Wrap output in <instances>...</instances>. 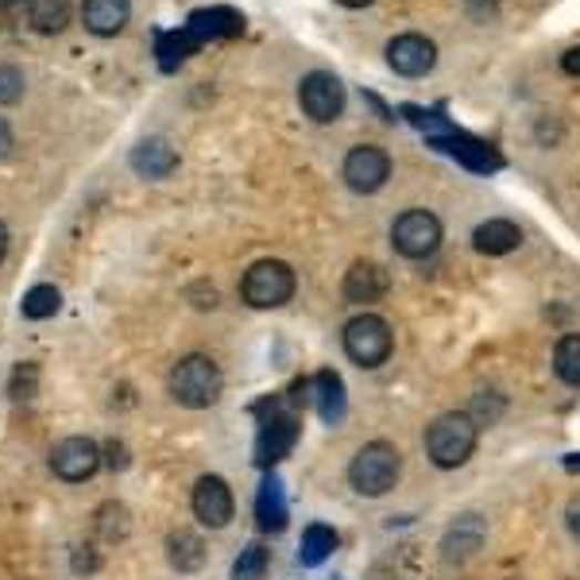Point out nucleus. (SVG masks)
<instances>
[{"mask_svg": "<svg viewBox=\"0 0 580 580\" xmlns=\"http://www.w3.org/2000/svg\"><path fill=\"white\" fill-rule=\"evenodd\" d=\"M476 445H480V422L468 411H445L426 426V457L442 473L468 465Z\"/></svg>", "mask_w": 580, "mask_h": 580, "instance_id": "nucleus-1", "label": "nucleus"}, {"mask_svg": "<svg viewBox=\"0 0 580 580\" xmlns=\"http://www.w3.org/2000/svg\"><path fill=\"white\" fill-rule=\"evenodd\" d=\"M167 391L178 406H186V411H209V406L221 398L225 375H221V367H217L214 356H206V352H190V356H183L175 367H170Z\"/></svg>", "mask_w": 580, "mask_h": 580, "instance_id": "nucleus-2", "label": "nucleus"}, {"mask_svg": "<svg viewBox=\"0 0 580 580\" xmlns=\"http://www.w3.org/2000/svg\"><path fill=\"white\" fill-rule=\"evenodd\" d=\"M398 476H403V453H398L395 442H383V437L360 445L356 457L349 460V484L364 499L387 496L398 484Z\"/></svg>", "mask_w": 580, "mask_h": 580, "instance_id": "nucleus-3", "label": "nucleus"}, {"mask_svg": "<svg viewBox=\"0 0 580 580\" xmlns=\"http://www.w3.org/2000/svg\"><path fill=\"white\" fill-rule=\"evenodd\" d=\"M341 349H344V356H349L356 367L375 372V367L387 364L391 352H395V333H391V321L380 318V313H372V310L356 313V318L344 321Z\"/></svg>", "mask_w": 580, "mask_h": 580, "instance_id": "nucleus-4", "label": "nucleus"}, {"mask_svg": "<svg viewBox=\"0 0 580 580\" xmlns=\"http://www.w3.org/2000/svg\"><path fill=\"white\" fill-rule=\"evenodd\" d=\"M442 240H445V225L434 209H422L411 206L391 221V248H395L403 260H434L442 252Z\"/></svg>", "mask_w": 580, "mask_h": 580, "instance_id": "nucleus-5", "label": "nucleus"}, {"mask_svg": "<svg viewBox=\"0 0 580 580\" xmlns=\"http://www.w3.org/2000/svg\"><path fill=\"white\" fill-rule=\"evenodd\" d=\"M298 276L287 260H256L240 279V298L252 310H279L294 298Z\"/></svg>", "mask_w": 580, "mask_h": 580, "instance_id": "nucleus-6", "label": "nucleus"}, {"mask_svg": "<svg viewBox=\"0 0 580 580\" xmlns=\"http://www.w3.org/2000/svg\"><path fill=\"white\" fill-rule=\"evenodd\" d=\"M349 105V90L333 70H310L298 77V108L313 124H336Z\"/></svg>", "mask_w": 580, "mask_h": 580, "instance_id": "nucleus-7", "label": "nucleus"}, {"mask_svg": "<svg viewBox=\"0 0 580 580\" xmlns=\"http://www.w3.org/2000/svg\"><path fill=\"white\" fill-rule=\"evenodd\" d=\"M341 178L352 194L372 198V194H380L383 186L391 183V155L383 152L380 144L349 147V155H344V163H341Z\"/></svg>", "mask_w": 580, "mask_h": 580, "instance_id": "nucleus-8", "label": "nucleus"}, {"mask_svg": "<svg viewBox=\"0 0 580 580\" xmlns=\"http://www.w3.org/2000/svg\"><path fill=\"white\" fill-rule=\"evenodd\" d=\"M387 66L395 70L398 77H426L434 74L437 66V43L422 31H403V35H391L387 46Z\"/></svg>", "mask_w": 580, "mask_h": 580, "instance_id": "nucleus-9", "label": "nucleus"}, {"mask_svg": "<svg viewBox=\"0 0 580 580\" xmlns=\"http://www.w3.org/2000/svg\"><path fill=\"white\" fill-rule=\"evenodd\" d=\"M271 411V418L260 422V442H256V465L260 468H271L279 465V460L287 457L290 449H294L298 442V418L294 411H287L279 398H271V403H263Z\"/></svg>", "mask_w": 580, "mask_h": 580, "instance_id": "nucleus-10", "label": "nucleus"}, {"mask_svg": "<svg viewBox=\"0 0 580 580\" xmlns=\"http://www.w3.org/2000/svg\"><path fill=\"white\" fill-rule=\"evenodd\" d=\"M190 507H194V519L209 530H225L237 515V499H232V488L225 476H201L194 484V496H190Z\"/></svg>", "mask_w": 580, "mask_h": 580, "instance_id": "nucleus-11", "label": "nucleus"}, {"mask_svg": "<svg viewBox=\"0 0 580 580\" xmlns=\"http://www.w3.org/2000/svg\"><path fill=\"white\" fill-rule=\"evenodd\" d=\"M101 445L93 437H66L51 449V473L66 484H82L90 480L101 468Z\"/></svg>", "mask_w": 580, "mask_h": 580, "instance_id": "nucleus-12", "label": "nucleus"}, {"mask_svg": "<svg viewBox=\"0 0 580 580\" xmlns=\"http://www.w3.org/2000/svg\"><path fill=\"white\" fill-rule=\"evenodd\" d=\"M387 290H391V276L380 268V263H375V260H356L349 271H344L341 298L349 305H372V302H380Z\"/></svg>", "mask_w": 580, "mask_h": 580, "instance_id": "nucleus-13", "label": "nucleus"}, {"mask_svg": "<svg viewBox=\"0 0 580 580\" xmlns=\"http://www.w3.org/2000/svg\"><path fill=\"white\" fill-rule=\"evenodd\" d=\"M132 20V0H82V23L90 35L113 39L128 28Z\"/></svg>", "mask_w": 580, "mask_h": 580, "instance_id": "nucleus-14", "label": "nucleus"}, {"mask_svg": "<svg viewBox=\"0 0 580 580\" xmlns=\"http://www.w3.org/2000/svg\"><path fill=\"white\" fill-rule=\"evenodd\" d=\"M128 163H132V170H136L139 178L159 183V178H167V175H175L178 170V152L167 144V139L152 136V139H139V144L132 147Z\"/></svg>", "mask_w": 580, "mask_h": 580, "instance_id": "nucleus-15", "label": "nucleus"}, {"mask_svg": "<svg viewBox=\"0 0 580 580\" xmlns=\"http://www.w3.org/2000/svg\"><path fill=\"white\" fill-rule=\"evenodd\" d=\"M522 245V229L507 217H491L473 229V248L480 256H511Z\"/></svg>", "mask_w": 580, "mask_h": 580, "instance_id": "nucleus-16", "label": "nucleus"}, {"mask_svg": "<svg viewBox=\"0 0 580 580\" xmlns=\"http://www.w3.org/2000/svg\"><path fill=\"white\" fill-rule=\"evenodd\" d=\"M484 546V519L480 515H460L442 538V558L445 561H468Z\"/></svg>", "mask_w": 580, "mask_h": 580, "instance_id": "nucleus-17", "label": "nucleus"}, {"mask_svg": "<svg viewBox=\"0 0 580 580\" xmlns=\"http://www.w3.org/2000/svg\"><path fill=\"white\" fill-rule=\"evenodd\" d=\"M256 522H260V530H268V535H279V530L287 527V496H283L279 476H268V480L260 484V496H256Z\"/></svg>", "mask_w": 580, "mask_h": 580, "instance_id": "nucleus-18", "label": "nucleus"}, {"mask_svg": "<svg viewBox=\"0 0 580 580\" xmlns=\"http://www.w3.org/2000/svg\"><path fill=\"white\" fill-rule=\"evenodd\" d=\"M167 561L178 573H198L206 566V542H201L194 530H175L167 538Z\"/></svg>", "mask_w": 580, "mask_h": 580, "instance_id": "nucleus-19", "label": "nucleus"}, {"mask_svg": "<svg viewBox=\"0 0 580 580\" xmlns=\"http://www.w3.org/2000/svg\"><path fill=\"white\" fill-rule=\"evenodd\" d=\"M313 403H318V414L333 426V422L344 418V383L336 372H318L313 375Z\"/></svg>", "mask_w": 580, "mask_h": 580, "instance_id": "nucleus-20", "label": "nucleus"}, {"mask_svg": "<svg viewBox=\"0 0 580 580\" xmlns=\"http://www.w3.org/2000/svg\"><path fill=\"white\" fill-rule=\"evenodd\" d=\"M336 550V530L325 527V522H313V527L302 530V546H298V561L305 569H318L321 561H329V553Z\"/></svg>", "mask_w": 580, "mask_h": 580, "instance_id": "nucleus-21", "label": "nucleus"}, {"mask_svg": "<svg viewBox=\"0 0 580 580\" xmlns=\"http://www.w3.org/2000/svg\"><path fill=\"white\" fill-rule=\"evenodd\" d=\"M553 375L569 387H580V333H566L553 344Z\"/></svg>", "mask_w": 580, "mask_h": 580, "instance_id": "nucleus-22", "label": "nucleus"}, {"mask_svg": "<svg viewBox=\"0 0 580 580\" xmlns=\"http://www.w3.org/2000/svg\"><path fill=\"white\" fill-rule=\"evenodd\" d=\"M70 23V0H31V28L39 35H59Z\"/></svg>", "mask_w": 580, "mask_h": 580, "instance_id": "nucleus-23", "label": "nucleus"}, {"mask_svg": "<svg viewBox=\"0 0 580 580\" xmlns=\"http://www.w3.org/2000/svg\"><path fill=\"white\" fill-rule=\"evenodd\" d=\"M59 305H62L59 287L39 283V287H31L28 294H23L20 313H23L28 321H46V318H54V313H59Z\"/></svg>", "mask_w": 580, "mask_h": 580, "instance_id": "nucleus-24", "label": "nucleus"}, {"mask_svg": "<svg viewBox=\"0 0 580 580\" xmlns=\"http://www.w3.org/2000/svg\"><path fill=\"white\" fill-rule=\"evenodd\" d=\"M97 538L101 542H124L128 538V507L121 504H105L97 511Z\"/></svg>", "mask_w": 580, "mask_h": 580, "instance_id": "nucleus-25", "label": "nucleus"}, {"mask_svg": "<svg viewBox=\"0 0 580 580\" xmlns=\"http://www.w3.org/2000/svg\"><path fill=\"white\" fill-rule=\"evenodd\" d=\"M263 573H268V550L263 546H248L232 561V580H263Z\"/></svg>", "mask_w": 580, "mask_h": 580, "instance_id": "nucleus-26", "label": "nucleus"}, {"mask_svg": "<svg viewBox=\"0 0 580 580\" xmlns=\"http://www.w3.org/2000/svg\"><path fill=\"white\" fill-rule=\"evenodd\" d=\"M23 70L12 62H0V105H15L23 97Z\"/></svg>", "mask_w": 580, "mask_h": 580, "instance_id": "nucleus-27", "label": "nucleus"}, {"mask_svg": "<svg viewBox=\"0 0 580 580\" xmlns=\"http://www.w3.org/2000/svg\"><path fill=\"white\" fill-rule=\"evenodd\" d=\"M460 4H465L476 20H491V15L499 12V0H460Z\"/></svg>", "mask_w": 580, "mask_h": 580, "instance_id": "nucleus-28", "label": "nucleus"}, {"mask_svg": "<svg viewBox=\"0 0 580 580\" xmlns=\"http://www.w3.org/2000/svg\"><path fill=\"white\" fill-rule=\"evenodd\" d=\"M566 527H569V535L580 542V491L569 499V507H566Z\"/></svg>", "mask_w": 580, "mask_h": 580, "instance_id": "nucleus-29", "label": "nucleus"}, {"mask_svg": "<svg viewBox=\"0 0 580 580\" xmlns=\"http://www.w3.org/2000/svg\"><path fill=\"white\" fill-rule=\"evenodd\" d=\"M82 550L85 553H74V569H77V573H93V569L101 566V558L93 553V546H82Z\"/></svg>", "mask_w": 580, "mask_h": 580, "instance_id": "nucleus-30", "label": "nucleus"}, {"mask_svg": "<svg viewBox=\"0 0 580 580\" xmlns=\"http://www.w3.org/2000/svg\"><path fill=\"white\" fill-rule=\"evenodd\" d=\"M561 70H566L569 77H580V43L561 54Z\"/></svg>", "mask_w": 580, "mask_h": 580, "instance_id": "nucleus-31", "label": "nucleus"}, {"mask_svg": "<svg viewBox=\"0 0 580 580\" xmlns=\"http://www.w3.org/2000/svg\"><path fill=\"white\" fill-rule=\"evenodd\" d=\"M12 147H15L12 128H8V121L0 116V159H8V155H12Z\"/></svg>", "mask_w": 580, "mask_h": 580, "instance_id": "nucleus-32", "label": "nucleus"}, {"mask_svg": "<svg viewBox=\"0 0 580 580\" xmlns=\"http://www.w3.org/2000/svg\"><path fill=\"white\" fill-rule=\"evenodd\" d=\"M105 453H108V468H124V465H128V460H124V449H121V445H116V442L108 445Z\"/></svg>", "mask_w": 580, "mask_h": 580, "instance_id": "nucleus-33", "label": "nucleus"}, {"mask_svg": "<svg viewBox=\"0 0 580 580\" xmlns=\"http://www.w3.org/2000/svg\"><path fill=\"white\" fill-rule=\"evenodd\" d=\"M341 8H349V12H360V8H372L375 0H336Z\"/></svg>", "mask_w": 580, "mask_h": 580, "instance_id": "nucleus-34", "label": "nucleus"}, {"mask_svg": "<svg viewBox=\"0 0 580 580\" xmlns=\"http://www.w3.org/2000/svg\"><path fill=\"white\" fill-rule=\"evenodd\" d=\"M4 256H8V229L4 221H0V263H4Z\"/></svg>", "mask_w": 580, "mask_h": 580, "instance_id": "nucleus-35", "label": "nucleus"}, {"mask_svg": "<svg viewBox=\"0 0 580 580\" xmlns=\"http://www.w3.org/2000/svg\"><path fill=\"white\" fill-rule=\"evenodd\" d=\"M4 4H15V0H0V8H4Z\"/></svg>", "mask_w": 580, "mask_h": 580, "instance_id": "nucleus-36", "label": "nucleus"}, {"mask_svg": "<svg viewBox=\"0 0 580 580\" xmlns=\"http://www.w3.org/2000/svg\"><path fill=\"white\" fill-rule=\"evenodd\" d=\"M375 580H383V577H375Z\"/></svg>", "mask_w": 580, "mask_h": 580, "instance_id": "nucleus-37", "label": "nucleus"}]
</instances>
